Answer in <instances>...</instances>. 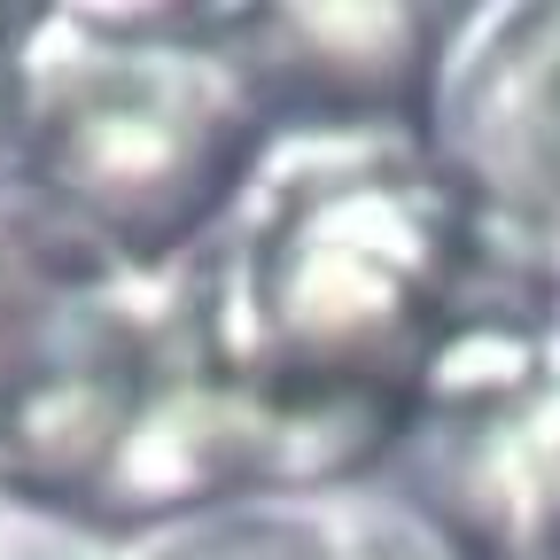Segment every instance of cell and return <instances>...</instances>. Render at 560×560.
I'll return each mask as SVG.
<instances>
[{
    "instance_id": "8992f818",
    "label": "cell",
    "mask_w": 560,
    "mask_h": 560,
    "mask_svg": "<svg viewBox=\"0 0 560 560\" xmlns=\"http://www.w3.org/2000/svg\"><path fill=\"white\" fill-rule=\"evenodd\" d=\"M0 560H117L109 545H94V537H79V529H62V522H47V514H0Z\"/></svg>"
},
{
    "instance_id": "5b68a950",
    "label": "cell",
    "mask_w": 560,
    "mask_h": 560,
    "mask_svg": "<svg viewBox=\"0 0 560 560\" xmlns=\"http://www.w3.org/2000/svg\"><path fill=\"white\" fill-rule=\"evenodd\" d=\"M490 514H499V560H560V382L499 429Z\"/></svg>"
},
{
    "instance_id": "277c9868",
    "label": "cell",
    "mask_w": 560,
    "mask_h": 560,
    "mask_svg": "<svg viewBox=\"0 0 560 560\" xmlns=\"http://www.w3.org/2000/svg\"><path fill=\"white\" fill-rule=\"evenodd\" d=\"M117 560H459V552L429 514H412L397 499L280 490V499L195 506Z\"/></svg>"
},
{
    "instance_id": "6da1fadb",
    "label": "cell",
    "mask_w": 560,
    "mask_h": 560,
    "mask_svg": "<svg viewBox=\"0 0 560 560\" xmlns=\"http://www.w3.org/2000/svg\"><path fill=\"white\" fill-rule=\"evenodd\" d=\"M226 24L164 9L32 16L9 94L16 187L149 272L195 249L257 164L249 79L202 47Z\"/></svg>"
},
{
    "instance_id": "52a82bcc",
    "label": "cell",
    "mask_w": 560,
    "mask_h": 560,
    "mask_svg": "<svg viewBox=\"0 0 560 560\" xmlns=\"http://www.w3.org/2000/svg\"><path fill=\"white\" fill-rule=\"evenodd\" d=\"M32 16H9L0 9V149H9V94H16V47H24Z\"/></svg>"
},
{
    "instance_id": "7a4b0ae2",
    "label": "cell",
    "mask_w": 560,
    "mask_h": 560,
    "mask_svg": "<svg viewBox=\"0 0 560 560\" xmlns=\"http://www.w3.org/2000/svg\"><path fill=\"white\" fill-rule=\"evenodd\" d=\"M164 382V272L0 187V499L109 482Z\"/></svg>"
},
{
    "instance_id": "3957f363",
    "label": "cell",
    "mask_w": 560,
    "mask_h": 560,
    "mask_svg": "<svg viewBox=\"0 0 560 560\" xmlns=\"http://www.w3.org/2000/svg\"><path fill=\"white\" fill-rule=\"evenodd\" d=\"M436 164L490 219L560 249V9L467 24L436 86Z\"/></svg>"
}]
</instances>
